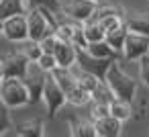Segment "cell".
Returning a JSON list of instances; mask_svg holds the SVG:
<instances>
[{
  "label": "cell",
  "mask_w": 149,
  "mask_h": 137,
  "mask_svg": "<svg viewBox=\"0 0 149 137\" xmlns=\"http://www.w3.org/2000/svg\"><path fill=\"white\" fill-rule=\"evenodd\" d=\"M0 98H2V104L10 108H21V106L31 104V92L23 78H2Z\"/></svg>",
  "instance_id": "cell-1"
},
{
  "label": "cell",
  "mask_w": 149,
  "mask_h": 137,
  "mask_svg": "<svg viewBox=\"0 0 149 137\" xmlns=\"http://www.w3.org/2000/svg\"><path fill=\"white\" fill-rule=\"evenodd\" d=\"M106 82L112 88V92L116 94V98H125V100H133L137 94V82L120 68L118 59L112 62V66L108 68L106 74Z\"/></svg>",
  "instance_id": "cell-2"
},
{
  "label": "cell",
  "mask_w": 149,
  "mask_h": 137,
  "mask_svg": "<svg viewBox=\"0 0 149 137\" xmlns=\"http://www.w3.org/2000/svg\"><path fill=\"white\" fill-rule=\"evenodd\" d=\"M27 19H29V39H33V41H41L43 37H47L49 33L55 31V25L51 23V19L43 10V6L31 8Z\"/></svg>",
  "instance_id": "cell-3"
},
{
  "label": "cell",
  "mask_w": 149,
  "mask_h": 137,
  "mask_svg": "<svg viewBox=\"0 0 149 137\" xmlns=\"http://www.w3.org/2000/svg\"><path fill=\"white\" fill-rule=\"evenodd\" d=\"M43 100H45V104H47V113H49L51 119H53V117L59 113V108L68 102L65 90L59 86V82L55 80V76H53L51 72H49L47 82H45V88H43Z\"/></svg>",
  "instance_id": "cell-4"
},
{
  "label": "cell",
  "mask_w": 149,
  "mask_h": 137,
  "mask_svg": "<svg viewBox=\"0 0 149 137\" xmlns=\"http://www.w3.org/2000/svg\"><path fill=\"white\" fill-rule=\"evenodd\" d=\"M0 29H2V37L13 41V43L29 41V19H27V15H15V17L2 19Z\"/></svg>",
  "instance_id": "cell-5"
},
{
  "label": "cell",
  "mask_w": 149,
  "mask_h": 137,
  "mask_svg": "<svg viewBox=\"0 0 149 137\" xmlns=\"http://www.w3.org/2000/svg\"><path fill=\"white\" fill-rule=\"evenodd\" d=\"M116 57H96L92 53H88L84 47H78V66L86 72H92L94 76H98L100 80H106L108 68L112 66Z\"/></svg>",
  "instance_id": "cell-6"
},
{
  "label": "cell",
  "mask_w": 149,
  "mask_h": 137,
  "mask_svg": "<svg viewBox=\"0 0 149 137\" xmlns=\"http://www.w3.org/2000/svg\"><path fill=\"white\" fill-rule=\"evenodd\" d=\"M47 76H49V72L43 70L39 62H31V64H29L27 76H25L23 80H25V84L29 86V92H31V104L39 102V100L43 98V88H45Z\"/></svg>",
  "instance_id": "cell-7"
},
{
  "label": "cell",
  "mask_w": 149,
  "mask_h": 137,
  "mask_svg": "<svg viewBox=\"0 0 149 137\" xmlns=\"http://www.w3.org/2000/svg\"><path fill=\"white\" fill-rule=\"evenodd\" d=\"M31 59L27 57V53H10L2 57L0 64V78H25L27 70H29Z\"/></svg>",
  "instance_id": "cell-8"
},
{
  "label": "cell",
  "mask_w": 149,
  "mask_h": 137,
  "mask_svg": "<svg viewBox=\"0 0 149 137\" xmlns=\"http://www.w3.org/2000/svg\"><path fill=\"white\" fill-rule=\"evenodd\" d=\"M98 4L100 2H94V0H65L61 10H63V15L72 17L74 21L86 23V21L92 19V15H94Z\"/></svg>",
  "instance_id": "cell-9"
},
{
  "label": "cell",
  "mask_w": 149,
  "mask_h": 137,
  "mask_svg": "<svg viewBox=\"0 0 149 137\" xmlns=\"http://www.w3.org/2000/svg\"><path fill=\"white\" fill-rule=\"evenodd\" d=\"M123 53H125L127 59H141V57L149 55V35H141V33L129 31Z\"/></svg>",
  "instance_id": "cell-10"
},
{
  "label": "cell",
  "mask_w": 149,
  "mask_h": 137,
  "mask_svg": "<svg viewBox=\"0 0 149 137\" xmlns=\"http://www.w3.org/2000/svg\"><path fill=\"white\" fill-rule=\"evenodd\" d=\"M53 55L57 57V64L61 68H72L74 64H78V45L74 41H68V39L59 37Z\"/></svg>",
  "instance_id": "cell-11"
},
{
  "label": "cell",
  "mask_w": 149,
  "mask_h": 137,
  "mask_svg": "<svg viewBox=\"0 0 149 137\" xmlns=\"http://www.w3.org/2000/svg\"><path fill=\"white\" fill-rule=\"evenodd\" d=\"M94 125H96V131H98L100 137H118V135L123 133V121L116 119L114 115L96 119Z\"/></svg>",
  "instance_id": "cell-12"
},
{
  "label": "cell",
  "mask_w": 149,
  "mask_h": 137,
  "mask_svg": "<svg viewBox=\"0 0 149 137\" xmlns=\"http://www.w3.org/2000/svg\"><path fill=\"white\" fill-rule=\"evenodd\" d=\"M29 0H0V19H8L15 15H29Z\"/></svg>",
  "instance_id": "cell-13"
},
{
  "label": "cell",
  "mask_w": 149,
  "mask_h": 137,
  "mask_svg": "<svg viewBox=\"0 0 149 137\" xmlns=\"http://www.w3.org/2000/svg\"><path fill=\"white\" fill-rule=\"evenodd\" d=\"M125 25L129 27V31L149 35V15L145 13H129L125 17Z\"/></svg>",
  "instance_id": "cell-14"
},
{
  "label": "cell",
  "mask_w": 149,
  "mask_h": 137,
  "mask_svg": "<svg viewBox=\"0 0 149 137\" xmlns=\"http://www.w3.org/2000/svg\"><path fill=\"white\" fill-rule=\"evenodd\" d=\"M70 133L74 137H96V125L94 121H80V119H70Z\"/></svg>",
  "instance_id": "cell-15"
},
{
  "label": "cell",
  "mask_w": 149,
  "mask_h": 137,
  "mask_svg": "<svg viewBox=\"0 0 149 137\" xmlns=\"http://www.w3.org/2000/svg\"><path fill=\"white\" fill-rule=\"evenodd\" d=\"M127 35H129V27L127 25H120L116 29H110L106 31V41L112 45V49L118 53L125 49V41H127Z\"/></svg>",
  "instance_id": "cell-16"
},
{
  "label": "cell",
  "mask_w": 149,
  "mask_h": 137,
  "mask_svg": "<svg viewBox=\"0 0 149 137\" xmlns=\"http://www.w3.org/2000/svg\"><path fill=\"white\" fill-rule=\"evenodd\" d=\"M51 74L55 76V80L59 82V86L65 90V94L78 86V76H74V74L70 72V68H61V66H57Z\"/></svg>",
  "instance_id": "cell-17"
},
{
  "label": "cell",
  "mask_w": 149,
  "mask_h": 137,
  "mask_svg": "<svg viewBox=\"0 0 149 137\" xmlns=\"http://www.w3.org/2000/svg\"><path fill=\"white\" fill-rule=\"evenodd\" d=\"M84 49H86L88 53L96 55V57H116V51L112 49V45H110L106 39H102V41H94V43H88Z\"/></svg>",
  "instance_id": "cell-18"
},
{
  "label": "cell",
  "mask_w": 149,
  "mask_h": 137,
  "mask_svg": "<svg viewBox=\"0 0 149 137\" xmlns=\"http://www.w3.org/2000/svg\"><path fill=\"white\" fill-rule=\"evenodd\" d=\"M110 113H112L116 119H120V121L125 123L127 119H131V117H133V106H131V100H125V98H114V100L110 102Z\"/></svg>",
  "instance_id": "cell-19"
},
{
  "label": "cell",
  "mask_w": 149,
  "mask_h": 137,
  "mask_svg": "<svg viewBox=\"0 0 149 137\" xmlns=\"http://www.w3.org/2000/svg\"><path fill=\"white\" fill-rule=\"evenodd\" d=\"M15 129H17V135H25V137H31V135H45L43 131V121L35 119V121H25V123H15Z\"/></svg>",
  "instance_id": "cell-20"
},
{
  "label": "cell",
  "mask_w": 149,
  "mask_h": 137,
  "mask_svg": "<svg viewBox=\"0 0 149 137\" xmlns=\"http://www.w3.org/2000/svg\"><path fill=\"white\" fill-rule=\"evenodd\" d=\"M84 35H86V41H88V43L106 39L104 27H102L100 23H96V21H86V23H84Z\"/></svg>",
  "instance_id": "cell-21"
},
{
  "label": "cell",
  "mask_w": 149,
  "mask_h": 137,
  "mask_svg": "<svg viewBox=\"0 0 149 137\" xmlns=\"http://www.w3.org/2000/svg\"><path fill=\"white\" fill-rule=\"evenodd\" d=\"M114 98H116V94L112 92V88L108 86L106 80H100V84L92 90V100L94 102H108L110 104Z\"/></svg>",
  "instance_id": "cell-22"
},
{
  "label": "cell",
  "mask_w": 149,
  "mask_h": 137,
  "mask_svg": "<svg viewBox=\"0 0 149 137\" xmlns=\"http://www.w3.org/2000/svg\"><path fill=\"white\" fill-rule=\"evenodd\" d=\"M90 100H92V92L84 90L80 84H78L74 90H70V92H68V102H70V104H74V106H84V104H88Z\"/></svg>",
  "instance_id": "cell-23"
},
{
  "label": "cell",
  "mask_w": 149,
  "mask_h": 137,
  "mask_svg": "<svg viewBox=\"0 0 149 137\" xmlns=\"http://www.w3.org/2000/svg\"><path fill=\"white\" fill-rule=\"evenodd\" d=\"M78 84L84 88V90H88V92H92L98 84H100V78L98 76H94L92 72H86V70H82V74H78Z\"/></svg>",
  "instance_id": "cell-24"
},
{
  "label": "cell",
  "mask_w": 149,
  "mask_h": 137,
  "mask_svg": "<svg viewBox=\"0 0 149 137\" xmlns=\"http://www.w3.org/2000/svg\"><path fill=\"white\" fill-rule=\"evenodd\" d=\"M29 4H31V8H35V6H45V8L53 10L55 15H61V13H63V10H61V6H63L61 0H29Z\"/></svg>",
  "instance_id": "cell-25"
},
{
  "label": "cell",
  "mask_w": 149,
  "mask_h": 137,
  "mask_svg": "<svg viewBox=\"0 0 149 137\" xmlns=\"http://www.w3.org/2000/svg\"><path fill=\"white\" fill-rule=\"evenodd\" d=\"M25 53H27V57H29L31 62H39V59H41V55H43L45 51H43V47H41V43H39V41L29 39V43H27V47H25Z\"/></svg>",
  "instance_id": "cell-26"
},
{
  "label": "cell",
  "mask_w": 149,
  "mask_h": 137,
  "mask_svg": "<svg viewBox=\"0 0 149 137\" xmlns=\"http://www.w3.org/2000/svg\"><path fill=\"white\" fill-rule=\"evenodd\" d=\"M57 41H59V35L53 31V33H49L47 37H43L39 43H41V47H43V51H45V53H53V51H55V47H57Z\"/></svg>",
  "instance_id": "cell-27"
},
{
  "label": "cell",
  "mask_w": 149,
  "mask_h": 137,
  "mask_svg": "<svg viewBox=\"0 0 149 137\" xmlns=\"http://www.w3.org/2000/svg\"><path fill=\"white\" fill-rule=\"evenodd\" d=\"M108 115H112L108 102H94V106H92V121L102 119V117H108Z\"/></svg>",
  "instance_id": "cell-28"
},
{
  "label": "cell",
  "mask_w": 149,
  "mask_h": 137,
  "mask_svg": "<svg viewBox=\"0 0 149 137\" xmlns=\"http://www.w3.org/2000/svg\"><path fill=\"white\" fill-rule=\"evenodd\" d=\"M139 78L149 88V55H145V57L139 59Z\"/></svg>",
  "instance_id": "cell-29"
},
{
  "label": "cell",
  "mask_w": 149,
  "mask_h": 137,
  "mask_svg": "<svg viewBox=\"0 0 149 137\" xmlns=\"http://www.w3.org/2000/svg\"><path fill=\"white\" fill-rule=\"evenodd\" d=\"M39 64H41V68L47 70V72H53V70L59 66V64H57V57H55L53 53H43L41 59H39Z\"/></svg>",
  "instance_id": "cell-30"
},
{
  "label": "cell",
  "mask_w": 149,
  "mask_h": 137,
  "mask_svg": "<svg viewBox=\"0 0 149 137\" xmlns=\"http://www.w3.org/2000/svg\"><path fill=\"white\" fill-rule=\"evenodd\" d=\"M10 106L2 104V125H0V135H6V131L10 129Z\"/></svg>",
  "instance_id": "cell-31"
},
{
  "label": "cell",
  "mask_w": 149,
  "mask_h": 137,
  "mask_svg": "<svg viewBox=\"0 0 149 137\" xmlns=\"http://www.w3.org/2000/svg\"><path fill=\"white\" fill-rule=\"evenodd\" d=\"M94 2H104V0H94Z\"/></svg>",
  "instance_id": "cell-32"
}]
</instances>
